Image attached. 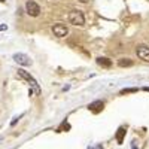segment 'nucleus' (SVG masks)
<instances>
[{"mask_svg":"<svg viewBox=\"0 0 149 149\" xmlns=\"http://www.w3.org/2000/svg\"><path fill=\"white\" fill-rule=\"evenodd\" d=\"M18 74L22 78V79H26L29 84H30V86H31V91L34 93V94H40V86H39V84H37V81L31 76L30 73H27L26 70H22V69H18Z\"/></svg>","mask_w":149,"mask_h":149,"instance_id":"obj_1","label":"nucleus"},{"mask_svg":"<svg viewBox=\"0 0 149 149\" xmlns=\"http://www.w3.org/2000/svg\"><path fill=\"white\" fill-rule=\"evenodd\" d=\"M69 22L73 24V26H78V27H82L85 24V17L81 10H70L69 12Z\"/></svg>","mask_w":149,"mask_h":149,"instance_id":"obj_2","label":"nucleus"},{"mask_svg":"<svg viewBox=\"0 0 149 149\" xmlns=\"http://www.w3.org/2000/svg\"><path fill=\"white\" fill-rule=\"evenodd\" d=\"M26 10H27V14H29L30 17H39V14H40V6L37 5L34 0H27Z\"/></svg>","mask_w":149,"mask_h":149,"instance_id":"obj_3","label":"nucleus"},{"mask_svg":"<svg viewBox=\"0 0 149 149\" xmlns=\"http://www.w3.org/2000/svg\"><path fill=\"white\" fill-rule=\"evenodd\" d=\"M52 33H54L57 37H66V36L69 34V29H67L66 24L58 22V24H54V26H52Z\"/></svg>","mask_w":149,"mask_h":149,"instance_id":"obj_4","label":"nucleus"},{"mask_svg":"<svg viewBox=\"0 0 149 149\" xmlns=\"http://www.w3.org/2000/svg\"><path fill=\"white\" fill-rule=\"evenodd\" d=\"M136 54H137V57L143 61H149V46L146 45H139L137 48H136Z\"/></svg>","mask_w":149,"mask_h":149,"instance_id":"obj_5","label":"nucleus"},{"mask_svg":"<svg viewBox=\"0 0 149 149\" xmlns=\"http://www.w3.org/2000/svg\"><path fill=\"white\" fill-rule=\"evenodd\" d=\"M14 60L17 61L18 64H21V66H31V60H30V57L26 55V54H21V52L14 54Z\"/></svg>","mask_w":149,"mask_h":149,"instance_id":"obj_6","label":"nucleus"},{"mask_svg":"<svg viewBox=\"0 0 149 149\" xmlns=\"http://www.w3.org/2000/svg\"><path fill=\"white\" fill-rule=\"evenodd\" d=\"M97 64L102 66V67L109 69V67H112V61H110L109 58H106V57H98V58H97Z\"/></svg>","mask_w":149,"mask_h":149,"instance_id":"obj_7","label":"nucleus"},{"mask_svg":"<svg viewBox=\"0 0 149 149\" xmlns=\"http://www.w3.org/2000/svg\"><path fill=\"white\" fill-rule=\"evenodd\" d=\"M103 102H94V103H91L90 106H88V109L90 110H93L94 113H98V112H100L102 109H103Z\"/></svg>","mask_w":149,"mask_h":149,"instance_id":"obj_8","label":"nucleus"},{"mask_svg":"<svg viewBox=\"0 0 149 149\" xmlns=\"http://www.w3.org/2000/svg\"><path fill=\"white\" fill-rule=\"evenodd\" d=\"M124 136H125V128L119 127V128H118V133H116V142H118L119 145L124 142Z\"/></svg>","mask_w":149,"mask_h":149,"instance_id":"obj_9","label":"nucleus"},{"mask_svg":"<svg viewBox=\"0 0 149 149\" xmlns=\"http://www.w3.org/2000/svg\"><path fill=\"white\" fill-rule=\"evenodd\" d=\"M121 67H128V66H133V61L130 60V58H122V60H119V63H118Z\"/></svg>","mask_w":149,"mask_h":149,"instance_id":"obj_10","label":"nucleus"},{"mask_svg":"<svg viewBox=\"0 0 149 149\" xmlns=\"http://www.w3.org/2000/svg\"><path fill=\"white\" fill-rule=\"evenodd\" d=\"M136 91H137L136 88H128V90H124V91H122V94H125V93H136Z\"/></svg>","mask_w":149,"mask_h":149,"instance_id":"obj_11","label":"nucleus"},{"mask_svg":"<svg viewBox=\"0 0 149 149\" xmlns=\"http://www.w3.org/2000/svg\"><path fill=\"white\" fill-rule=\"evenodd\" d=\"M88 149H103L102 145H95V146H88Z\"/></svg>","mask_w":149,"mask_h":149,"instance_id":"obj_12","label":"nucleus"},{"mask_svg":"<svg viewBox=\"0 0 149 149\" xmlns=\"http://www.w3.org/2000/svg\"><path fill=\"white\" fill-rule=\"evenodd\" d=\"M6 29H8L6 24H3V26H0V31H2V30H6Z\"/></svg>","mask_w":149,"mask_h":149,"instance_id":"obj_13","label":"nucleus"},{"mask_svg":"<svg viewBox=\"0 0 149 149\" xmlns=\"http://www.w3.org/2000/svg\"><path fill=\"white\" fill-rule=\"evenodd\" d=\"M131 149H137V146H136V143H133V145H131Z\"/></svg>","mask_w":149,"mask_h":149,"instance_id":"obj_14","label":"nucleus"},{"mask_svg":"<svg viewBox=\"0 0 149 149\" xmlns=\"http://www.w3.org/2000/svg\"><path fill=\"white\" fill-rule=\"evenodd\" d=\"M79 2H82V3H88L90 0H79Z\"/></svg>","mask_w":149,"mask_h":149,"instance_id":"obj_15","label":"nucleus"},{"mask_svg":"<svg viewBox=\"0 0 149 149\" xmlns=\"http://www.w3.org/2000/svg\"><path fill=\"white\" fill-rule=\"evenodd\" d=\"M0 2H2V3H3V2H6V0H0Z\"/></svg>","mask_w":149,"mask_h":149,"instance_id":"obj_16","label":"nucleus"}]
</instances>
